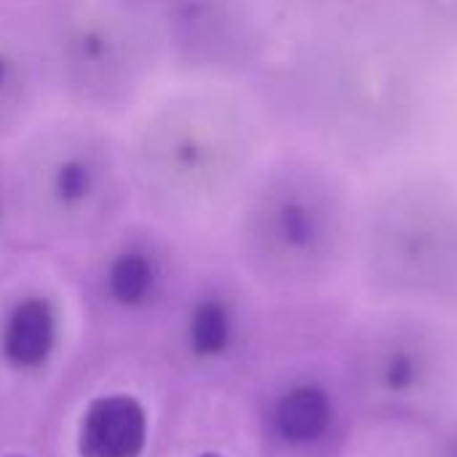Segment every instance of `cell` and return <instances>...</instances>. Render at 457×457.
<instances>
[{
    "instance_id": "6da1fadb",
    "label": "cell",
    "mask_w": 457,
    "mask_h": 457,
    "mask_svg": "<svg viewBox=\"0 0 457 457\" xmlns=\"http://www.w3.org/2000/svg\"><path fill=\"white\" fill-rule=\"evenodd\" d=\"M147 420L131 396H104L91 402L78 431L80 457H139L145 450Z\"/></svg>"
},
{
    "instance_id": "7a4b0ae2",
    "label": "cell",
    "mask_w": 457,
    "mask_h": 457,
    "mask_svg": "<svg viewBox=\"0 0 457 457\" xmlns=\"http://www.w3.org/2000/svg\"><path fill=\"white\" fill-rule=\"evenodd\" d=\"M54 345V313L40 297L19 303L5 324L3 348L11 364L37 367L48 359Z\"/></svg>"
},
{
    "instance_id": "3957f363",
    "label": "cell",
    "mask_w": 457,
    "mask_h": 457,
    "mask_svg": "<svg viewBox=\"0 0 457 457\" xmlns=\"http://www.w3.org/2000/svg\"><path fill=\"white\" fill-rule=\"evenodd\" d=\"M332 423L329 396L316 386L292 388L276 407V428L289 445L316 442Z\"/></svg>"
},
{
    "instance_id": "277c9868",
    "label": "cell",
    "mask_w": 457,
    "mask_h": 457,
    "mask_svg": "<svg viewBox=\"0 0 457 457\" xmlns=\"http://www.w3.org/2000/svg\"><path fill=\"white\" fill-rule=\"evenodd\" d=\"M110 292L118 303L123 305H137L142 303L155 281L153 262L139 254V252H126L110 265Z\"/></svg>"
},
{
    "instance_id": "5b68a950",
    "label": "cell",
    "mask_w": 457,
    "mask_h": 457,
    "mask_svg": "<svg viewBox=\"0 0 457 457\" xmlns=\"http://www.w3.org/2000/svg\"><path fill=\"white\" fill-rule=\"evenodd\" d=\"M230 340V319L222 303L206 300L195 308L190 321V343L198 356L220 353Z\"/></svg>"
},
{
    "instance_id": "8992f818",
    "label": "cell",
    "mask_w": 457,
    "mask_h": 457,
    "mask_svg": "<svg viewBox=\"0 0 457 457\" xmlns=\"http://www.w3.org/2000/svg\"><path fill=\"white\" fill-rule=\"evenodd\" d=\"M276 233L289 249L300 252V249H311L316 244L319 225L303 204L289 201L276 212Z\"/></svg>"
},
{
    "instance_id": "52a82bcc",
    "label": "cell",
    "mask_w": 457,
    "mask_h": 457,
    "mask_svg": "<svg viewBox=\"0 0 457 457\" xmlns=\"http://www.w3.org/2000/svg\"><path fill=\"white\" fill-rule=\"evenodd\" d=\"M94 187V171L80 158H67L54 171V193L62 204H80Z\"/></svg>"
},
{
    "instance_id": "ba28073f",
    "label": "cell",
    "mask_w": 457,
    "mask_h": 457,
    "mask_svg": "<svg viewBox=\"0 0 457 457\" xmlns=\"http://www.w3.org/2000/svg\"><path fill=\"white\" fill-rule=\"evenodd\" d=\"M420 378V367L418 361L404 353V351H396L388 361H386V370H383V383L391 388V391H407L418 383Z\"/></svg>"
},
{
    "instance_id": "9c48e42d",
    "label": "cell",
    "mask_w": 457,
    "mask_h": 457,
    "mask_svg": "<svg viewBox=\"0 0 457 457\" xmlns=\"http://www.w3.org/2000/svg\"><path fill=\"white\" fill-rule=\"evenodd\" d=\"M11 83V62L5 56H0V91H5Z\"/></svg>"
},
{
    "instance_id": "30bf717a",
    "label": "cell",
    "mask_w": 457,
    "mask_h": 457,
    "mask_svg": "<svg viewBox=\"0 0 457 457\" xmlns=\"http://www.w3.org/2000/svg\"><path fill=\"white\" fill-rule=\"evenodd\" d=\"M201 457H220V455H201Z\"/></svg>"
}]
</instances>
